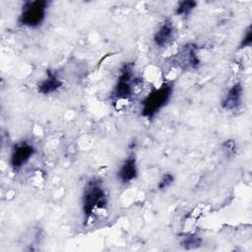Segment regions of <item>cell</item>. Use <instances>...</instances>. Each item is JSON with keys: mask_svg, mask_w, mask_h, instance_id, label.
I'll list each match as a JSON object with an SVG mask.
<instances>
[{"mask_svg": "<svg viewBox=\"0 0 252 252\" xmlns=\"http://www.w3.org/2000/svg\"><path fill=\"white\" fill-rule=\"evenodd\" d=\"M174 86L171 82H163L158 87H154L141 101V115L153 119L170 101Z\"/></svg>", "mask_w": 252, "mask_h": 252, "instance_id": "7a4b0ae2", "label": "cell"}, {"mask_svg": "<svg viewBox=\"0 0 252 252\" xmlns=\"http://www.w3.org/2000/svg\"><path fill=\"white\" fill-rule=\"evenodd\" d=\"M138 162L134 154L128 156L119 165L116 177L122 184H129L138 177Z\"/></svg>", "mask_w": 252, "mask_h": 252, "instance_id": "9c48e42d", "label": "cell"}, {"mask_svg": "<svg viewBox=\"0 0 252 252\" xmlns=\"http://www.w3.org/2000/svg\"><path fill=\"white\" fill-rule=\"evenodd\" d=\"M180 245H182L187 250L196 249L202 245V239L197 234H187L182 237Z\"/></svg>", "mask_w": 252, "mask_h": 252, "instance_id": "7c38bea8", "label": "cell"}, {"mask_svg": "<svg viewBox=\"0 0 252 252\" xmlns=\"http://www.w3.org/2000/svg\"><path fill=\"white\" fill-rule=\"evenodd\" d=\"M251 45H252V27H251V25H249L240 39L238 48L244 49V48L250 47Z\"/></svg>", "mask_w": 252, "mask_h": 252, "instance_id": "5bb4252c", "label": "cell"}, {"mask_svg": "<svg viewBox=\"0 0 252 252\" xmlns=\"http://www.w3.org/2000/svg\"><path fill=\"white\" fill-rule=\"evenodd\" d=\"M49 2L46 0L25 1L18 16V25L31 30L40 28L46 20Z\"/></svg>", "mask_w": 252, "mask_h": 252, "instance_id": "277c9868", "label": "cell"}, {"mask_svg": "<svg viewBox=\"0 0 252 252\" xmlns=\"http://www.w3.org/2000/svg\"><path fill=\"white\" fill-rule=\"evenodd\" d=\"M63 87V81L56 72L46 70L45 77L36 84V92L42 95H50L57 93Z\"/></svg>", "mask_w": 252, "mask_h": 252, "instance_id": "30bf717a", "label": "cell"}, {"mask_svg": "<svg viewBox=\"0 0 252 252\" xmlns=\"http://www.w3.org/2000/svg\"><path fill=\"white\" fill-rule=\"evenodd\" d=\"M177 37V30L170 19H164L158 24L153 35L154 44L158 48L170 45Z\"/></svg>", "mask_w": 252, "mask_h": 252, "instance_id": "8992f818", "label": "cell"}, {"mask_svg": "<svg viewBox=\"0 0 252 252\" xmlns=\"http://www.w3.org/2000/svg\"><path fill=\"white\" fill-rule=\"evenodd\" d=\"M243 95L244 89L242 84L240 82H235L228 88L225 94L223 95L220 101L221 108L227 111L237 109L243 102Z\"/></svg>", "mask_w": 252, "mask_h": 252, "instance_id": "ba28073f", "label": "cell"}, {"mask_svg": "<svg viewBox=\"0 0 252 252\" xmlns=\"http://www.w3.org/2000/svg\"><path fill=\"white\" fill-rule=\"evenodd\" d=\"M198 6V3L194 0H184L177 3L174 14L179 17H187L189 16L195 8Z\"/></svg>", "mask_w": 252, "mask_h": 252, "instance_id": "8fae6325", "label": "cell"}, {"mask_svg": "<svg viewBox=\"0 0 252 252\" xmlns=\"http://www.w3.org/2000/svg\"><path fill=\"white\" fill-rule=\"evenodd\" d=\"M36 154V148L29 141L17 142L11 149L9 157L10 167L14 171L21 170Z\"/></svg>", "mask_w": 252, "mask_h": 252, "instance_id": "5b68a950", "label": "cell"}, {"mask_svg": "<svg viewBox=\"0 0 252 252\" xmlns=\"http://www.w3.org/2000/svg\"><path fill=\"white\" fill-rule=\"evenodd\" d=\"M221 151L225 154L226 157H232L236 154L237 145L233 140H225L221 144Z\"/></svg>", "mask_w": 252, "mask_h": 252, "instance_id": "9a60e30c", "label": "cell"}, {"mask_svg": "<svg viewBox=\"0 0 252 252\" xmlns=\"http://www.w3.org/2000/svg\"><path fill=\"white\" fill-rule=\"evenodd\" d=\"M175 62L183 70L197 69L200 65L197 45L194 43L184 44L176 54Z\"/></svg>", "mask_w": 252, "mask_h": 252, "instance_id": "52a82bcc", "label": "cell"}, {"mask_svg": "<svg viewBox=\"0 0 252 252\" xmlns=\"http://www.w3.org/2000/svg\"><path fill=\"white\" fill-rule=\"evenodd\" d=\"M136 85L133 66L127 63L121 68L111 92V100L116 108L120 109L132 100Z\"/></svg>", "mask_w": 252, "mask_h": 252, "instance_id": "3957f363", "label": "cell"}, {"mask_svg": "<svg viewBox=\"0 0 252 252\" xmlns=\"http://www.w3.org/2000/svg\"><path fill=\"white\" fill-rule=\"evenodd\" d=\"M174 179H175V177L171 172L163 173V175L160 177V179L158 180V182L157 184L158 190H159V191L166 190L167 188H169L173 184Z\"/></svg>", "mask_w": 252, "mask_h": 252, "instance_id": "4fadbf2b", "label": "cell"}, {"mask_svg": "<svg viewBox=\"0 0 252 252\" xmlns=\"http://www.w3.org/2000/svg\"><path fill=\"white\" fill-rule=\"evenodd\" d=\"M108 206V196L99 179L93 178L89 180L83 190L82 194V214L85 223H89L91 220L105 212Z\"/></svg>", "mask_w": 252, "mask_h": 252, "instance_id": "6da1fadb", "label": "cell"}]
</instances>
